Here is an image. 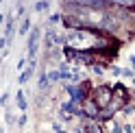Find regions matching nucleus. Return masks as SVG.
Wrapping results in <instances>:
<instances>
[{
	"instance_id": "nucleus-16",
	"label": "nucleus",
	"mask_w": 135,
	"mask_h": 133,
	"mask_svg": "<svg viewBox=\"0 0 135 133\" xmlns=\"http://www.w3.org/2000/svg\"><path fill=\"white\" fill-rule=\"evenodd\" d=\"M133 85H135V77H133Z\"/></svg>"
},
{
	"instance_id": "nucleus-2",
	"label": "nucleus",
	"mask_w": 135,
	"mask_h": 133,
	"mask_svg": "<svg viewBox=\"0 0 135 133\" xmlns=\"http://www.w3.org/2000/svg\"><path fill=\"white\" fill-rule=\"evenodd\" d=\"M37 44H39V26H35L33 33L28 35V57H31V59H33L35 53H37Z\"/></svg>"
},
{
	"instance_id": "nucleus-12",
	"label": "nucleus",
	"mask_w": 135,
	"mask_h": 133,
	"mask_svg": "<svg viewBox=\"0 0 135 133\" xmlns=\"http://www.w3.org/2000/svg\"><path fill=\"white\" fill-rule=\"evenodd\" d=\"M18 124H20V127H24V124H26V116H24V113L20 116V120H18Z\"/></svg>"
},
{
	"instance_id": "nucleus-5",
	"label": "nucleus",
	"mask_w": 135,
	"mask_h": 133,
	"mask_svg": "<svg viewBox=\"0 0 135 133\" xmlns=\"http://www.w3.org/2000/svg\"><path fill=\"white\" fill-rule=\"evenodd\" d=\"M18 33H20V35H28V33H33V31H31V20H28V18L22 20V26H20Z\"/></svg>"
},
{
	"instance_id": "nucleus-10",
	"label": "nucleus",
	"mask_w": 135,
	"mask_h": 133,
	"mask_svg": "<svg viewBox=\"0 0 135 133\" xmlns=\"http://www.w3.org/2000/svg\"><path fill=\"white\" fill-rule=\"evenodd\" d=\"M122 77H131V79H133V77H135V72L129 70V68H124V70H122Z\"/></svg>"
},
{
	"instance_id": "nucleus-15",
	"label": "nucleus",
	"mask_w": 135,
	"mask_h": 133,
	"mask_svg": "<svg viewBox=\"0 0 135 133\" xmlns=\"http://www.w3.org/2000/svg\"><path fill=\"white\" fill-rule=\"evenodd\" d=\"M131 70H133V72H135V55H133V57H131Z\"/></svg>"
},
{
	"instance_id": "nucleus-4",
	"label": "nucleus",
	"mask_w": 135,
	"mask_h": 133,
	"mask_svg": "<svg viewBox=\"0 0 135 133\" xmlns=\"http://www.w3.org/2000/svg\"><path fill=\"white\" fill-rule=\"evenodd\" d=\"M15 103H18V107H20L22 111H26V98H24V92H22V89L15 94Z\"/></svg>"
},
{
	"instance_id": "nucleus-14",
	"label": "nucleus",
	"mask_w": 135,
	"mask_h": 133,
	"mask_svg": "<svg viewBox=\"0 0 135 133\" xmlns=\"http://www.w3.org/2000/svg\"><path fill=\"white\" fill-rule=\"evenodd\" d=\"M24 63H26V59H20V61H18V70H22V68H24Z\"/></svg>"
},
{
	"instance_id": "nucleus-8",
	"label": "nucleus",
	"mask_w": 135,
	"mask_h": 133,
	"mask_svg": "<svg viewBox=\"0 0 135 133\" xmlns=\"http://www.w3.org/2000/svg\"><path fill=\"white\" fill-rule=\"evenodd\" d=\"M48 9V2H35V11H46Z\"/></svg>"
},
{
	"instance_id": "nucleus-1",
	"label": "nucleus",
	"mask_w": 135,
	"mask_h": 133,
	"mask_svg": "<svg viewBox=\"0 0 135 133\" xmlns=\"http://www.w3.org/2000/svg\"><path fill=\"white\" fill-rule=\"evenodd\" d=\"M89 98L100 107V111H103V109H109L111 103H113V87H109V85L94 87V89H91V94H89Z\"/></svg>"
},
{
	"instance_id": "nucleus-11",
	"label": "nucleus",
	"mask_w": 135,
	"mask_h": 133,
	"mask_svg": "<svg viewBox=\"0 0 135 133\" xmlns=\"http://www.w3.org/2000/svg\"><path fill=\"white\" fill-rule=\"evenodd\" d=\"M52 129H55L57 133H68V131H63V129H61V124H59V122H52Z\"/></svg>"
},
{
	"instance_id": "nucleus-6",
	"label": "nucleus",
	"mask_w": 135,
	"mask_h": 133,
	"mask_svg": "<svg viewBox=\"0 0 135 133\" xmlns=\"http://www.w3.org/2000/svg\"><path fill=\"white\" fill-rule=\"evenodd\" d=\"M59 79H63L59 70H50V72H48V81H50V83H55V81H59Z\"/></svg>"
},
{
	"instance_id": "nucleus-3",
	"label": "nucleus",
	"mask_w": 135,
	"mask_h": 133,
	"mask_svg": "<svg viewBox=\"0 0 135 133\" xmlns=\"http://www.w3.org/2000/svg\"><path fill=\"white\" fill-rule=\"evenodd\" d=\"M33 72H35V61H33L31 59V65H28V68L26 70H24L22 74H20V79H18V83H20V85H24V83H26L31 77H33Z\"/></svg>"
},
{
	"instance_id": "nucleus-9",
	"label": "nucleus",
	"mask_w": 135,
	"mask_h": 133,
	"mask_svg": "<svg viewBox=\"0 0 135 133\" xmlns=\"http://www.w3.org/2000/svg\"><path fill=\"white\" fill-rule=\"evenodd\" d=\"M91 70H94L96 74H105V65H98L96 63V65H91Z\"/></svg>"
},
{
	"instance_id": "nucleus-13",
	"label": "nucleus",
	"mask_w": 135,
	"mask_h": 133,
	"mask_svg": "<svg viewBox=\"0 0 135 133\" xmlns=\"http://www.w3.org/2000/svg\"><path fill=\"white\" fill-rule=\"evenodd\" d=\"M59 20H61V15H59V13H55V15H50V22H59Z\"/></svg>"
},
{
	"instance_id": "nucleus-7",
	"label": "nucleus",
	"mask_w": 135,
	"mask_h": 133,
	"mask_svg": "<svg viewBox=\"0 0 135 133\" xmlns=\"http://www.w3.org/2000/svg\"><path fill=\"white\" fill-rule=\"evenodd\" d=\"M4 120H7V124H13V122H15V116H13L9 109H7V116H4Z\"/></svg>"
}]
</instances>
